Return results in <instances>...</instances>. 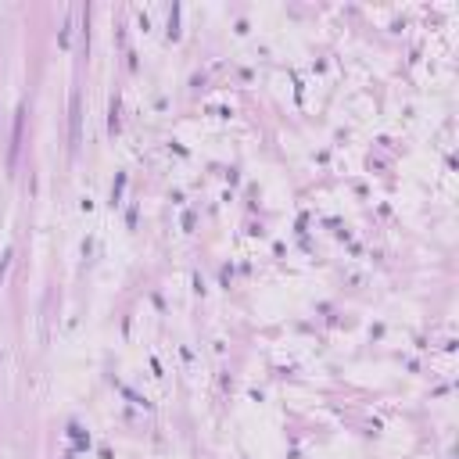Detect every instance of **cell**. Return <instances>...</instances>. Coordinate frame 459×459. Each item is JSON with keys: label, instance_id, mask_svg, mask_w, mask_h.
<instances>
[{"label": "cell", "instance_id": "obj_1", "mask_svg": "<svg viewBox=\"0 0 459 459\" xmlns=\"http://www.w3.org/2000/svg\"><path fill=\"white\" fill-rule=\"evenodd\" d=\"M79 144V97H72V147Z\"/></svg>", "mask_w": 459, "mask_h": 459}]
</instances>
